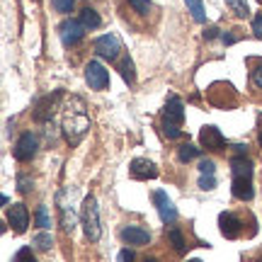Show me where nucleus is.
Returning <instances> with one entry per match:
<instances>
[{"label":"nucleus","instance_id":"1","mask_svg":"<svg viewBox=\"0 0 262 262\" xmlns=\"http://www.w3.org/2000/svg\"><path fill=\"white\" fill-rule=\"evenodd\" d=\"M61 110H63V117H61V131H63L66 141H68L71 146H78V143L88 136V131H90L88 107H85L83 97L71 95Z\"/></svg>","mask_w":262,"mask_h":262},{"label":"nucleus","instance_id":"2","mask_svg":"<svg viewBox=\"0 0 262 262\" xmlns=\"http://www.w3.org/2000/svg\"><path fill=\"white\" fill-rule=\"evenodd\" d=\"M253 160L248 156H233L231 158V175H233V182H231V192H233L235 199L241 202H250L255 196L253 189Z\"/></svg>","mask_w":262,"mask_h":262},{"label":"nucleus","instance_id":"3","mask_svg":"<svg viewBox=\"0 0 262 262\" xmlns=\"http://www.w3.org/2000/svg\"><path fill=\"white\" fill-rule=\"evenodd\" d=\"M80 224H83V233L88 241H100L102 228H100V209H97V199L93 194L85 196L83 211H80Z\"/></svg>","mask_w":262,"mask_h":262},{"label":"nucleus","instance_id":"4","mask_svg":"<svg viewBox=\"0 0 262 262\" xmlns=\"http://www.w3.org/2000/svg\"><path fill=\"white\" fill-rule=\"evenodd\" d=\"M85 80L93 90H104V88H110V71L100 61H90L85 66Z\"/></svg>","mask_w":262,"mask_h":262},{"label":"nucleus","instance_id":"5","mask_svg":"<svg viewBox=\"0 0 262 262\" xmlns=\"http://www.w3.org/2000/svg\"><path fill=\"white\" fill-rule=\"evenodd\" d=\"M12 156H15V160H19V163L32 160L34 156H37V136H34L32 131H25V134L17 139V143H15Z\"/></svg>","mask_w":262,"mask_h":262},{"label":"nucleus","instance_id":"6","mask_svg":"<svg viewBox=\"0 0 262 262\" xmlns=\"http://www.w3.org/2000/svg\"><path fill=\"white\" fill-rule=\"evenodd\" d=\"M61 97H63V93H54V95H47V97H39L37 104H34V119H37V122H49V119H54Z\"/></svg>","mask_w":262,"mask_h":262},{"label":"nucleus","instance_id":"7","mask_svg":"<svg viewBox=\"0 0 262 262\" xmlns=\"http://www.w3.org/2000/svg\"><path fill=\"white\" fill-rule=\"evenodd\" d=\"M93 47H95V54H97V56L114 61V58L119 56V51H122V41H119L117 34H104V37L95 39Z\"/></svg>","mask_w":262,"mask_h":262},{"label":"nucleus","instance_id":"8","mask_svg":"<svg viewBox=\"0 0 262 262\" xmlns=\"http://www.w3.org/2000/svg\"><path fill=\"white\" fill-rule=\"evenodd\" d=\"M85 37V27L80 19H63V25H61V41H63L66 47H75V44H80Z\"/></svg>","mask_w":262,"mask_h":262},{"label":"nucleus","instance_id":"9","mask_svg":"<svg viewBox=\"0 0 262 262\" xmlns=\"http://www.w3.org/2000/svg\"><path fill=\"white\" fill-rule=\"evenodd\" d=\"M153 202L158 206V214H160V221H163V224H175V221H178V209L172 204V199L168 196V192H163V189L153 192Z\"/></svg>","mask_w":262,"mask_h":262},{"label":"nucleus","instance_id":"10","mask_svg":"<svg viewBox=\"0 0 262 262\" xmlns=\"http://www.w3.org/2000/svg\"><path fill=\"white\" fill-rule=\"evenodd\" d=\"M219 231H221L224 238L233 241V238H238L241 231H243V221L235 214H231V211H221V214H219Z\"/></svg>","mask_w":262,"mask_h":262},{"label":"nucleus","instance_id":"11","mask_svg":"<svg viewBox=\"0 0 262 262\" xmlns=\"http://www.w3.org/2000/svg\"><path fill=\"white\" fill-rule=\"evenodd\" d=\"M185 119V104L178 95H170L168 102H165V110H163V124H172V126H180Z\"/></svg>","mask_w":262,"mask_h":262},{"label":"nucleus","instance_id":"12","mask_svg":"<svg viewBox=\"0 0 262 262\" xmlns=\"http://www.w3.org/2000/svg\"><path fill=\"white\" fill-rule=\"evenodd\" d=\"M199 143L206 150H224L226 148V136L216 126H204L199 131Z\"/></svg>","mask_w":262,"mask_h":262},{"label":"nucleus","instance_id":"13","mask_svg":"<svg viewBox=\"0 0 262 262\" xmlns=\"http://www.w3.org/2000/svg\"><path fill=\"white\" fill-rule=\"evenodd\" d=\"M129 172L134 180H153L158 178V168L156 163H150L148 158H134L129 165Z\"/></svg>","mask_w":262,"mask_h":262},{"label":"nucleus","instance_id":"14","mask_svg":"<svg viewBox=\"0 0 262 262\" xmlns=\"http://www.w3.org/2000/svg\"><path fill=\"white\" fill-rule=\"evenodd\" d=\"M8 224L12 226L15 233H25L29 226V211L25 204H12L8 209Z\"/></svg>","mask_w":262,"mask_h":262},{"label":"nucleus","instance_id":"15","mask_svg":"<svg viewBox=\"0 0 262 262\" xmlns=\"http://www.w3.org/2000/svg\"><path fill=\"white\" fill-rule=\"evenodd\" d=\"M122 241L129 245H146L150 241V233L146 231V228H141V226H126V228H122Z\"/></svg>","mask_w":262,"mask_h":262},{"label":"nucleus","instance_id":"16","mask_svg":"<svg viewBox=\"0 0 262 262\" xmlns=\"http://www.w3.org/2000/svg\"><path fill=\"white\" fill-rule=\"evenodd\" d=\"M80 22H83L85 29H97L100 27V15H97V10L95 8H83V12H80Z\"/></svg>","mask_w":262,"mask_h":262},{"label":"nucleus","instance_id":"17","mask_svg":"<svg viewBox=\"0 0 262 262\" xmlns=\"http://www.w3.org/2000/svg\"><path fill=\"white\" fill-rule=\"evenodd\" d=\"M165 233H168L170 245H172L178 253H185V245H187V243H185V235H182V231H180V228H175V226H170Z\"/></svg>","mask_w":262,"mask_h":262},{"label":"nucleus","instance_id":"18","mask_svg":"<svg viewBox=\"0 0 262 262\" xmlns=\"http://www.w3.org/2000/svg\"><path fill=\"white\" fill-rule=\"evenodd\" d=\"M119 73H122L124 83H129V85L136 83V71H134V61H131L129 56L122 58V63H119Z\"/></svg>","mask_w":262,"mask_h":262},{"label":"nucleus","instance_id":"19","mask_svg":"<svg viewBox=\"0 0 262 262\" xmlns=\"http://www.w3.org/2000/svg\"><path fill=\"white\" fill-rule=\"evenodd\" d=\"M199 153H202V150L196 148V146H192V143H182V146L178 148V160L180 163H189V160L199 158Z\"/></svg>","mask_w":262,"mask_h":262},{"label":"nucleus","instance_id":"20","mask_svg":"<svg viewBox=\"0 0 262 262\" xmlns=\"http://www.w3.org/2000/svg\"><path fill=\"white\" fill-rule=\"evenodd\" d=\"M185 5H187V10L192 12V17H194L196 22H206V12H204L202 0H185Z\"/></svg>","mask_w":262,"mask_h":262},{"label":"nucleus","instance_id":"21","mask_svg":"<svg viewBox=\"0 0 262 262\" xmlns=\"http://www.w3.org/2000/svg\"><path fill=\"white\" fill-rule=\"evenodd\" d=\"M226 5L233 10L235 17H248V15H250V10H248V3H245V0H226Z\"/></svg>","mask_w":262,"mask_h":262},{"label":"nucleus","instance_id":"22","mask_svg":"<svg viewBox=\"0 0 262 262\" xmlns=\"http://www.w3.org/2000/svg\"><path fill=\"white\" fill-rule=\"evenodd\" d=\"M61 226H63L66 233H73L75 216H73V211H68V206H61Z\"/></svg>","mask_w":262,"mask_h":262},{"label":"nucleus","instance_id":"23","mask_svg":"<svg viewBox=\"0 0 262 262\" xmlns=\"http://www.w3.org/2000/svg\"><path fill=\"white\" fill-rule=\"evenodd\" d=\"M34 245L39 250H51L54 248V235L51 233H37L34 235Z\"/></svg>","mask_w":262,"mask_h":262},{"label":"nucleus","instance_id":"24","mask_svg":"<svg viewBox=\"0 0 262 262\" xmlns=\"http://www.w3.org/2000/svg\"><path fill=\"white\" fill-rule=\"evenodd\" d=\"M129 5L134 8V12H139V15H148L153 5H150V0H129Z\"/></svg>","mask_w":262,"mask_h":262},{"label":"nucleus","instance_id":"25","mask_svg":"<svg viewBox=\"0 0 262 262\" xmlns=\"http://www.w3.org/2000/svg\"><path fill=\"white\" fill-rule=\"evenodd\" d=\"M51 5H54V10H56V12H61V15H68V12H73L75 0H51Z\"/></svg>","mask_w":262,"mask_h":262},{"label":"nucleus","instance_id":"26","mask_svg":"<svg viewBox=\"0 0 262 262\" xmlns=\"http://www.w3.org/2000/svg\"><path fill=\"white\" fill-rule=\"evenodd\" d=\"M12 262H37V257L32 253V248H19L17 255L12 257Z\"/></svg>","mask_w":262,"mask_h":262},{"label":"nucleus","instance_id":"27","mask_svg":"<svg viewBox=\"0 0 262 262\" xmlns=\"http://www.w3.org/2000/svg\"><path fill=\"white\" fill-rule=\"evenodd\" d=\"M37 226L39 228H51V219H49L47 206H39L37 209Z\"/></svg>","mask_w":262,"mask_h":262},{"label":"nucleus","instance_id":"28","mask_svg":"<svg viewBox=\"0 0 262 262\" xmlns=\"http://www.w3.org/2000/svg\"><path fill=\"white\" fill-rule=\"evenodd\" d=\"M199 172H202V175H214V172H216V163L211 158L199 160Z\"/></svg>","mask_w":262,"mask_h":262},{"label":"nucleus","instance_id":"29","mask_svg":"<svg viewBox=\"0 0 262 262\" xmlns=\"http://www.w3.org/2000/svg\"><path fill=\"white\" fill-rule=\"evenodd\" d=\"M216 187V178L214 175H202V178H199V189H214Z\"/></svg>","mask_w":262,"mask_h":262},{"label":"nucleus","instance_id":"30","mask_svg":"<svg viewBox=\"0 0 262 262\" xmlns=\"http://www.w3.org/2000/svg\"><path fill=\"white\" fill-rule=\"evenodd\" d=\"M250 78H253V85H255V88H260V90H262V61L257 63V68H255L253 73H250Z\"/></svg>","mask_w":262,"mask_h":262},{"label":"nucleus","instance_id":"31","mask_svg":"<svg viewBox=\"0 0 262 262\" xmlns=\"http://www.w3.org/2000/svg\"><path fill=\"white\" fill-rule=\"evenodd\" d=\"M253 32H255V37L262 39V12H257L253 19Z\"/></svg>","mask_w":262,"mask_h":262},{"label":"nucleus","instance_id":"32","mask_svg":"<svg viewBox=\"0 0 262 262\" xmlns=\"http://www.w3.org/2000/svg\"><path fill=\"white\" fill-rule=\"evenodd\" d=\"M17 187H19V192H29V187H32V180L25 178V175H19V178H17Z\"/></svg>","mask_w":262,"mask_h":262},{"label":"nucleus","instance_id":"33","mask_svg":"<svg viewBox=\"0 0 262 262\" xmlns=\"http://www.w3.org/2000/svg\"><path fill=\"white\" fill-rule=\"evenodd\" d=\"M119 262H134V253H131L129 248H124L122 253H119Z\"/></svg>","mask_w":262,"mask_h":262},{"label":"nucleus","instance_id":"34","mask_svg":"<svg viewBox=\"0 0 262 262\" xmlns=\"http://www.w3.org/2000/svg\"><path fill=\"white\" fill-rule=\"evenodd\" d=\"M216 34H219V29H216V27H209V29H204V39H214Z\"/></svg>","mask_w":262,"mask_h":262},{"label":"nucleus","instance_id":"35","mask_svg":"<svg viewBox=\"0 0 262 262\" xmlns=\"http://www.w3.org/2000/svg\"><path fill=\"white\" fill-rule=\"evenodd\" d=\"M221 39H224V44H228V47H231V44H235V37H233V34H224Z\"/></svg>","mask_w":262,"mask_h":262},{"label":"nucleus","instance_id":"36","mask_svg":"<svg viewBox=\"0 0 262 262\" xmlns=\"http://www.w3.org/2000/svg\"><path fill=\"white\" fill-rule=\"evenodd\" d=\"M143 262H158L156 257H143Z\"/></svg>","mask_w":262,"mask_h":262},{"label":"nucleus","instance_id":"37","mask_svg":"<svg viewBox=\"0 0 262 262\" xmlns=\"http://www.w3.org/2000/svg\"><path fill=\"white\" fill-rule=\"evenodd\" d=\"M257 141H260V146H262V131H260V136H257Z\"/></svg>","mask_w":262,"mask_h":262},{"label":"nucleus","instance_id":"38","mask_svg":"<svg viewBox=\"0 0 262 262\" xmlns=\"http://www.w3.org/2000/svg\"><path fill=\"white\" fill-rule=\"evenodd\" d=\"M187 262H202V260H196V257H194V260H187Z\"/></svg>","mask_w":262,"mask_h":262}]
</instances>
